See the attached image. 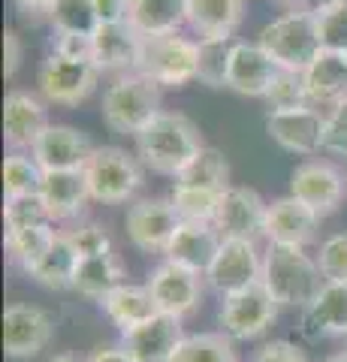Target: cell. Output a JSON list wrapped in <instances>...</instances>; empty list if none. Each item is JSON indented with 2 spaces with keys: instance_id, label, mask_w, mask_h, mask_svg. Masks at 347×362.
I'll return each mask as SVG.
<instances>
[{
  "instance_id": "1",
  "label": "cell",
  "mask_w": 347,
  "mask_h": 362,
  "mask_svg": "<svg viewBox=\"0 0 347 362\" xmlns=\"http://www.w3.org/2000/svg\"><path fill=\"white\" fill-rule=\"evenodd\" d=\"M133 139H136V157L142 166L172 178L182 175L194 163V157L206 148L196 124L178 112H160Z\"/></svg>"
},
{
  "instance_id": "2",
  "label": "cell",
  "mask_w": 347,
  "mask_h": 362,
  "mask_svg": "<svg viewBox=\"0 0 347 362\" xmlns=\"http://www.w3.org/2000/svg\"><path fill=\"white\" fill-rule=\"evenodd\" d=\"M263 284L278 305L302 311L308 308L327 281L320 275L317 259H311L305 247L269 245V251L263 254Z\"/></svg>"
},
{
  "instance_id": "3",
  "label": "cell",
  "mask_w": 347,
  "mask_h": 362,
  "mask_svg": "<svg viewBox=\"0 0 347 362\" xmlns=\"http://www.w3.org/2000/svg\"><path fill=\"white\" fill-rule=\"evenodd\" d=\"M103 124L112 133L136 136L160 115V85L139 73H124L103 94Z\"/></svg>"
},
{
  "instance_id": "4",
  "label": "cell",
  "mask_w": 347,
  "mask_h": 362,
  "mask_svg": "<svg viewBox=\"0 0 347 362\" xmlns=\"http://www.w3.org/2000/svg\"><path fill=\"white\" fill-rule=\"evenodd\" d=\"M266 49L281 70L290 73H305L308 64L323 52L320 37H317V18L311 9H299V13H284L281 18L269 21L260 30L257 40Z\"/></svg>"
},
{
  "instance_id": "5",
  "label": "cell",
  "mask_w": 347,
  "mask_h": 362,
  "mask_svg": "<svg viewBox=\"0 0 347 362\" xmlns=\"http://www.w3.org/2000/svg\"><path fill=\"white\" fill-rule=\"evenodd\" d=\"M82 173L91 199L103 202V206H121V202L133 199L142 185L139 160L118 145H97Z\"/></svg>"
},
{
  "instance_id": "6",
  "label": "cell",
  "mask_w": 347,
  "mask_h": 362,
  "mask_svg": "<svg viewBox=\"0 0 347 362\" xmlns=\"http://www.w3.org/2000/svg\"><path fill=\"white\" fill-rule=\"evenodd\" d=\"M136 73L160 88H184L196 78V42L182 33L142 37Z\"/></svg>"
},
{
  "instance_id": "7",
  "label": "cell",
  "mask_w": 347,
  "mask_h": 362,
  "mask_svg": "<svg viewBox=\"0 0 347 362\" xmlns=\"http://www.w3.org/2000/svg\"><path fill=\"white\" fill-rule=\"evenodd\" d=\"M278 308H281V305H278L272 293L266 290V284L257 281L251 287L223 296L218 320H220L227 338L251 341V338H260L269 332V326H272L275 317H278Z\"/></svg>"
},
{
  "instance_id": "8",
  "label": "cell",
  "mask_w": 347,
  "mask_h": 362,
  "mask_svg": "<svg viewBox=\"0 0 347 362\" xmlns=\"http://www.w3.org/2000/svg\"><path fill=\"white\" fill-rule=\"evenodd\" d=\"M100 66L94 61H66L61 54H49L37 73V85L46 103L54 106H79L97 88Z\"/></svg>"
},
{
  "instance_id": "9",
  "label": "cell",
  "mask_w": 347,
  "mask_h": 362,
  "mask_svg": "<svg viewBox=\"0 0 347 362\" xmlns=\"http://www.w3.org/2000/svg\"><path fill=\"white\" fill-rule=\"evenodd\" d=\"M290 197L302 199L320 218H329L347 199V178L329 160H305L290 175Z\"/></svg>"
},
{
  "instance_id": "10",
  "label": "cell",
  "mask_w": 347,
  "mask_h": 362,
  "mask_svg": "<svg viewBox=\"0 0 347 362\" xmlns=\"http://www.w3.org/2000/svg\"><path fill=\"white\" fill-rule=\"evenodd\" d=\"M127 239L145 254H163L170 247L175 230L182 226V218L172 209L170 199H136L127 209Z\"/></svg>"
},
{
  "instance_id": "11",
  "label": "cell",
  "mask_w": 347,
  "mask_h": 362,
  "mask_svg": "<svg viewBox=\"0 0 347 362\" xmlns=\"http://www.w3.org/2000/svg\"><path fill=\"white\" fill-rule=\"evenodd\" d=\"M206 281L220 296H230L236 290H245L263 281V257L257 251V242L242 239H223L218 247L215 263L208 266Z\"/></svg>"
},
{
  "instance_id": "12",
  "label": "cell",
  "mask_w": 347,
  "mask_h": 362,
  "mask_svg": "<svg viewBox=\"0 0 347 362\" xmlns=\"http://www.w3.org/2000/svg\"><path fill=\"white\" fill-rule=\"evenodd\" d=\"M266 214L269 202L251 187H227L220 194L215 230L220 239H242V242H257L266 235Z\"/></svg>"
},
{
  "instance_id": "13",
  "label": "cell",
  "mask_w": 347,
  "mask_h": 362,
  "mask_svg": "<svg viewBox=\"0 0 347 362\" xmlns=\"http://www.w3.org/2000/svg\"><path fill=\"white\" fill-rule=\"evenodd\" d=\"M54 338V320L37 305H9L4 314V350L9 359H33Z\"/></svg>"
},
{
  "instance_id": "14",
  "label": "cell",
  "mask_w": 347,
  "mask_h": 362,
  "mask_svg": "<svg viewBox=\"0 0 347 362\" xmlns=\"http://www.w3.org/2000/svg\"><path fill=\"white\" fill-rule=\"evenodd\" d=\"M160 314H172V317H187L190 311H196V305L203 302V275L190 272L178 263H160L158 269L148 275V284Z\"/></svg>"
},
{
  "instance_id": "15",
  "label": "cell",
  "mask_w": 347,
  "mask_h": 362,
  "mask_svg": "<svg viewBox=\"0 0 347 362\" xmlns=\"http://www.w3.org/2000/svg\"><path fill=\"white\" fill-rule=\"evenodd\" d=\"M323 127H327V115L314 106L293 112H269L266 115V133L272 136V142L302 157L323 151Z\"/></svg>"
},
{
  "instance_id": "16",
  "label": "cell",
  "mask_w": 347,
  "mask_h": 362,
  "mask_svg": "<svg viewBox=\"0 0 347 362\" xmlns=\"http://www.w3.org/2000/svg\"><path fill=\"white\" fill-rule=\"evenodd\" d=\"M94 148L97 145H91L85 130H76L70 124H49L30 154L46 173H64V169H85Z\"/></svg>"
},
{
  "instance_id": "17",
  "label": "cell",
  "mask_w": 347,
  "mask_h": 362,
  "mask_svg": "<svg viewBox=\"0 0 347 362\" xmlns=\"http://www.w3.org/2000/svg\"><path fill=\"white\" fill-rule=\"evenodd\" d=\"M278 73H281V66L269 58L260 42L239 40L236 45H233L227 88L236 90V94H242V97H263L266 100L269 88L275 85Z\"/></svg>"
},
{
  "instance_id": "18",
  "label": "cell",
  "mask_w": 347,
  "mask_h": 362,
  "mask_svg": "<svg viewBox=\"0 0 347 362\" xmlns=\"http://www.w3.org/2000/svg\"><path fill=\"white\" fill-rule=\"evenodd\" d=\"M317 230H320V214L314 209H308L302 199L281 197V199L269 202V214H266L269 245L305 247L317 239Z\"/></svg>"
},
{
  "instance_id": "19",
  "label": "cell",
  "mask_w": 347,
  "mask_h": 362,
  "mask_svg": "<svg viewBox=\"0 0 347 362\" xmlns=\"http://www.w3.org/2000/svg\"><path fill=\"white\" fill-rule=\"evenodd\" d=\"M49 127V109L28 90H9L4 100V136L13 151H30Z\"/></svg>"
},
{
  "instance_id": "20",
  "label": "cell",
  "mask_w": 347,
  "mask_h": 362,
  "mask_svg": "<svg viewBox=\"0 0 347 362\" xmlns=\"http://www.w3.org/2000/svg\"><path fill=\"white\" fill-rule=\"evenodd\" d=\"M124 341L121 347L133 356V362H170L175 347L182 344V320L172 314H158L148 323H142L139 329L121 335Z\"/></svg>"
},
{
  "instance_id": "21",
  "label": "cell",
  "mask_w": 347,
  "mask_h": 362,
  "mask_svg": "<svg viewBox=\"0 0 347 362\" xmlns=\"http://www.w3.org/2000/svg\"><path fill=\"white\" fill-rule=\"evenodd\" d=\"M299 329L308 341H320L329 335H347V284H327L311 299L308 308H302Z\"/></svg>"
},
{
  "instance_id": "22",
  "label": "cell",
  "mask_w": 347,
  "mask_h": 362,
  "mask_svg": "<svg viewBox=\"0 0 347 362\" xmlns=\"http://www.w3.org/2000/svg\"><path fill=\"white\" fill-rule=\"evenodd\" d=\"M220 233L215 230V223H184L175 230L170 247H166V259L170 263H178L196 275L206 278L208 266L215 263L218 257V247H220Z\"/></svg>"
},
{
  "instance_id": "23",
  "label": "cell",
  "mask_w": 347,
  "mask_h": 362,
  "mask_svg": "<svg viewBox=\"0 0 347 362\" xmlns=\"http://www.w3.org/2000/svg\"><path fill=\"white\" fill-rule=\"evenodd\" d=\"M142 37L124 25H100L94 33V64L100 73H136Z\"/></svg>"
},
{
  "instance_id": "24",
  "label": "cell",
  "mask_w": 347,
  "mask_h": 362,
  "mask_svg": "<svg viewBox=\"0 0 347 362\" xmlns=\"http://www.w3.org/2000/svg\"><path fill=\"white\" fill-rule=\"evenodd\" d=\"M305 78V90L311 106H335L347 100V54L344 52H329L323 49L308 70L302 73Z\"/></svg>"
},
{
  "instance_id": "25",
  "label": "cell",
  "mask_w": 347,
  "mask_h": 362,
  "mask_svg": "<svg viewBox=\"0 0 347 362\" xmlns=\"http://www.w3.org/2000/svg\"><path fill=\"white\" fill-rule=\"evenodd\" d=\"M40 197L46 199L52 221H70L85 211V202L91 199L82 169H64V173H46L40 187Z\"/></svg>"
},
{
  "instance_id": "26",
  "label": "cell",
  "mask_w": 347,
  "mask_h": 362,
  "mask_svg": "<svg viewBox=\"0 0 347 362\" xmlns=\"http://www.w3.org/2000/svg\"><path fill=\"white\" fill-rule=\"evenodd\" d=\"M100 305H103V311H106L109 320L118 326L121 335L139 329L142 323H148L151 317L160 314L158 305H154L151 290L139 287V284H121L118 290H112Z\"/></svg>"
},
{
  "instance_id": "27",
  "label": "cell",
  "mask_w": 347,
  "mask_h": 362,
  "mask_svg": "<svg viewBox=\"0 0 347 362\" xmlns=\"http://www.w3.org/2000/svg\"><path fill=\"white\" fill-rule=\"evenodd\" d=\"M127 25L139 37L178 33V28L187 25V0H130Z\"/></svg>"
},
{
  "instance_id": "28",
  "label": "cell",
  "mask_w": 347,
  "mask_h": 362,
  "mask_svg": "<svg viewBox=\"0 0 347 362\" xmlns=\"http://www.w3.org/2000/svg\"><path fill=\"white\" fill-rule=\"evenodd\" d=\"M242 0H187V25L199 33V40L233 37L242 25Z\"/></svg>"
},
{
  "instance_id": "29",
  "label": "cell",
  "mask_w": 347,
  "mask_h": 362,
  "mask_svg": "<svg viewBox=\"0 0 347 362\" xmlns=\"http://www.w3.org/2000/svg\"><path fill=\"white\" fill-rule=\"evenodd\" d=\"M124 281V266L118 263L115 254H103V257H88L79 259V269H76L73 278V290L85 299L103 302L112 290H118Z\"/></svg>"
},
{
  "instance_id": "30",
  "label": "cell",
  "mask_w": 347,
  "mask_h": 362,
  "mask_svg": "<svg viewBox=\"0 0 347 362\" xmlns=\"http://www.w3.org/2000/svg\"><path fill=\"white\" fill-rule=\"evenodd\" d=\"M76 269H79V254H76V247L66 235H58V242L42 257V263L30 272V278L46 290H73Z\"/></svg>"
},
{
  "instance_id": "31",
  "label": "cell",
  "mask_w": 347,
  "mask_h": 362,
  "mask_svg": "<svg viewBox=\"0 0 347 362\" xmlns=\"http://www.w3.org/2000/svg\"><path fill=\"white\" fill-rule=\"evenodd\" d=\"M233 37H208L196 40V82L206 88H227L230 58H233Z\"/></svg>"
},
{
  "instance_id": "32",
  "label": "cell",
  "mask_w": 347,
  "mask_h": 362,
  "mask_svg": "<svg viewBox=\"0 0 347 362\" xmlns=\"http://www.w3.org/2000/svg\"><path fill=\"white\" fill-rule=\"evenodd\" d=\"M58 235L61 233H54L52 223L30 226V230H21V233H6V251L30 275V272L42 263V257L52 251V245L58 242Z\"/></svg>"
},
{
  "instance_id": "33",
  "label": "cell",
  "mask_w": 347,
  "mask_h": 362,
  "mask_svg": "<svg viewBox=\"0 0 347 362\" xmlns=\"http://www.w3.org/2000/svg\"><path fill=\"white\" fill-rule=\"evenodd\" d=\"M170 362H239V356L233 350V338L223 332H196L182 338Z\"/></svg>"
},
{
  "instance_id": "34",
  "label": "cell",
  "mask_w": 347,
  "mask_h": 362,
  "mask_svg": "<svg viewBox=\"0 0 347 362\" xmlns=\"http://www.w3.org/2000/svg\"><path fill=\"white\" fill-rule=\"evenodd\" d=\"M175 181L178 185H190V187L218 190V194L233 187L230 185V163H227V157H223V151H218V148H203L194 157V163H190Z\"/></svg>"
},
{
  "instance_id": "35",
  "label": "cell",
  "mask_w": 347,
  "mask_h": 362,
  "mask_svg": "<svg viewBox=\"0 0 347 362\" xmlns=\"http://www.w3.org/2000/svg\"><path fill=\"white\" fill-rule=\"evenodd\" d=\"M170 202H172V209L178 211V218H182L184 223H215L220 194L218 190H206V187L178 185L175 181Z\"/></svg>"
},
{
  "instance_id": "36",
  "label": "cell",
  "mask_w": 347,
  "mask_h": 362,
  "mask_svg": "<svg viewBox=\"0 0 347 362\" xmlns=\"http://www.w3.org/2000/svg\"><path fill=\"white\" fill-rule=\"evenodd\" d=\"M46 169H42L33 154L25 151H9L4 160V194L9 197H28V194H40Z\"/></svg>"
},
{
  "instance_id": "37",
  "label": "cell",
  "mask_w": 347,
  "mask_h": 362,
  "mask_svg": "<svg viewBox=\"0 0 347 362\" xmlns=\"http://www.w3.org/2000/svg\"><path fill=\"white\" fill-rule=\"evenodd\" d=\"M49 21L58 33H85V37H94L100 28L91 0H58L49 13Z\"/></svg>"
},
{
  "instance_id": "38",
  "label": "cell",
  "mask_w": 347,
  "mask_h": 362,
  "mask_svg": "<svg viewBox=\"0 0 347 362\" xmlns=\"http://www.w3.org/2000/svg\"><path fill=\"white\" fill-rule=\"evenodd\" d=\"M4 221H6V233H21L30 226H46L54 223L46 199L40 194H28V197H9L4 206Z\"/></svg>"
},
{
  "instance_id": "39",
  "label": "cell",
  "mask_w": 347,
  "mask_h": 362,
  "mask_svg": "<svg viewBox=\"0 0 347 362\" xmlns=\"http://www.w3.org/2000/svg\"><path fill=\"white\" fill-rule=\"evenodd\" d=\"M266 103H269V112H293V109L311 106L302 73H290V70L278 73L275 85L269 88V94H266Z\"/></svg>"
},
{
  "instance_id": "40",
  "label": "cell",
  "mask_w": 347,
  "mask_h": 362,
  "mask_svg": "<svg viewBox=\"0 0 347 362\" xmlns=\"http://www.w3.org/2000/svg\"><path fill=\"white\" fill-rule=\"evenodd\" d=\"M314 18H317V37L323 49L347 54V4L320 9V13H314Z\"/></svg>"
},
{
  "instance_id": "41",
  "label": "cell",
  "mask_w": 347,
  "mask_h": 362,
  "mask_svg": "<svg viewBox=\"0 0 347 362\" xmlns=\"http://www.w3.org/2000/svg\"><path fill=\"white\" fill-rule=\"evenodd\" d=\"M317 266H320L323 281L347 284V233H335L320 245Z\"/></svg>"
},
{
  "instance_id": "42",
  "label": "cell",
  "mask_w": 347,
  "mask_h": 362,
  "mask_svg": "<svg viewBox=\"0 0 347 362\" xmlns=\"http://www.w3.org/2000/svg\"><path fill=\"white\" fill-rule=\"evenodd\" d=\"M66 239H70V245L76 247V254H79V259L112 254V239H109L106 226H100V223L76 226V230L66 233Z\"/></svg>"
},
{
  "instance_id": "43",
  "label": "cell",
  "mask_w": 347,
  "mask_h": 362,
  "mask_svg": "<svg viewBox=\"0 0 347 362\" xmlns=\"http://www.w3.org/2000/svg\"><path fill=\"white\" fill-rule=\"evenodd\" d=\"M323 151L347 157V100L335 103L327 112V127H323Z\"/></svg>"
},
{
  "instance_id": "44",
  "label": "cell",
  "mask_w": 347,
  "mask_h": 362,
  "mask_svg": "<svg viewBox=\"0 0 347 362\" xmlns=\"http://www.w3.org/2000/svg\"><path fill=\"white\" fill-rule=\"evenodd\" d=\"M52 52L66 61H94V37L85 33H58L54 30Z\"/></svg>"
},
{
  "instance_id": "45",
  "label": "cell",
  "mask_w": 347,
  "mask_h": 362,
  "mask_svg": "<svg viewBox=\"0 0 347 362\" xmlns=\"http://www.w3.org/2000/svg\"><path fill=\"white\" fill-rule=\"evenodd\" d=\"M251 362H308V356L302 354V350L293 341H284V338H278V341H266L254 354Z\"/></svg>"
},
{
  "instance_id": "46",
  "label": "cell",
  "mask_w": 347,
  "mask_h": 362,
  "mask_svg": "<svg viewBox=\"0 0 347 362\" xmlns=\"http://www.w3.org/2000/svg\"><path fill=\"white\" fill-rule=\"evenodd\" d=\"M100 25H124L130 16V0H91Z\"/></svg>"
},
{
  "instance_id": "47",
  "label": "cell",
  "mask_w": 347,
  "mask_h": 362,
  "mask_svg": "<svg viewBox=\"0 0 347 362\" xmlns=\"http://www.w3.org/2000/svg\"><path fill=\"white\" fill-rule=\"evenodd\" d=\"M21 61H25V45H21V37L16 30H6L4 33V73H6V78H13L18 73Z\"/></svg>"
},
{
  "instance_id": "48",
  "label": "cell",
  "mask_w": 347,
  "mask_h": 362,
  "mask_svg": "<svg viewBox=\"0 0 347 362\" xmlns=\"http://www.w3.org/2000/svg\"><path fill=\"white\" fill-rule=\"evenodd\" d=\"M85 362H133L124 347H97Z\"/></svg>"
},
{
  "instance_id": "49",
  "label": "cell",
  "mask_w": 347,
  "mask_h": 362,
  "mask_svg": "<svg viewBox=\"0 0 347 362\" xmlns=\"http://www.w3.org/2000/svg\"><path fill=\"white\" fill-rule=\"evenodd\" d=\"M13 4L28 16V13H52V6L58 4V0H13Z\"/></svg>"
},
{
  "instance_id": "50",
  "label": "cell",
  "mask_w": 347,
  "mask_h": 362,
  "mask_svg": "<svg viewBox=\"0 0 347 362\" xmlns=\"http://www.w3.org/2000/svg\"><path fill=\"white\" fill-rule=\"evenodd\" d=\"M339 4H347V0H308L311 13H320V9H329V6H339Z\"/></svg>"
},
{
  "instance_id": "51",
  "label": "cell",
  "mask_w": 347,
  "mask_h": 362,
  "mask_svg": "<svg viewBox=\"0 0 347 362\" xmlns=\"http://www.w3.org/2000/svg\"><path fill=\"white\" fill-rule=\"evenodd\" d=\"M49 362H85V359L73 356V354H58V356H54V359H49Z\"/></svg>"
},
{
  "instance_id": "52",
  "label": "cell",
  "mask_w": 347,
  "mask_h": 362,
  "mask_svg": "<svg viewBox=\"0 0 347 362\" xmlns=\"http://www.w3.org/2000/svg\"><path fill=\"white\" fill-rule=\"evenodd\" d=\"M327 362H347V350H341V354H335V356H329Z\"/></svg>"
},
{
  "instance_id": "53",
  "label": "cell",
  "mask_w": 347,
  "mask_h": 362,
  "mask_svg": "<svg viewBox=\"0 0 347 362\" xmlns=\"http://www.w3.org/2000/svg\"><path fill=\"white\" fill-rule=\"evenodd\" d=\"M293 4H308V0H293Z\"/></svg>"
},
{
  "instance_id": "54",
  "label": "cell",
  "mask_w": 347,
  "mask_h": 362,
  "mask_svg": "<svg viewBox=\"0 0 347 362\" xmlns=\"http://www.w3.org/2000/svg\"><path fill=\"white\" fill-rule=\"evenodd\" d=\"M344 341H347V335H344Z\"/></svg>"
}]
</instances>
